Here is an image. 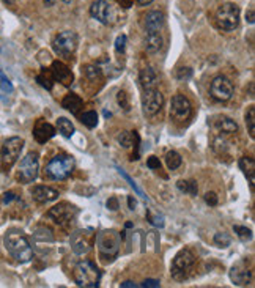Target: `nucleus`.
Segmentation results:
<instances>
[{
    "label": "nucleus",
    "instance_id": "nucleus-12",
    "mask_svg": "<svg viewBox=\"0 0 255 288\" xmlns=\"http://www.w3.org/2000/svg\"><path fill=\"white\" fill-rule=\"evenodd\" d=\"M170 115L175 121L184 123L191 118L192 115V105L191 101L187 100L184 95H175L172 98V107H170Z\"/></svg>",
    "mask_w": 255,
    "mask_h": 288
},
{
    "label": "nucleus",
    "instance_id": "nucleus-39",
    "mask_svg": "<svg viewBox=\"0 0 255 288\" xmlns=\"http://www.w3.org/2000/svg\"><path fill=\"white\" fill-rule=\"evenodd\" d=\"M147 219H148V222L157 227V229H162L164 227V217L162 216H157V214H153L152 211H147Z\"/></svg>",
    "mask_w": 255,
    "mask_h": 288
},
{
    "label": "nucleus",
    "instance_id": "nucleus-4",
    "mask_svg": "<svg viewBox=\"0 0 255 288\" xmlns=\"http://www.w3.org/2000/svg\"><path fill=\"white\" fill-rule=\"evenodd\" d=\"M74 170V159L70 155H57L46 165V177L54 181L66 180Z\"/></svg>",
    "mask_w": 255,
    "mask_h": 288
},
{
    "label": "nucleus",
    "instance_id": "nucleus-25",
    "mask_svg": "<svg viewBox=\"0 0 255 288\" xmlns=\"http://www.w3.org/2000/svg\"><path fill=\"white\" fill-rule=\"evenodd\" d=\"M164 40L159 33H147L145 38V51L148 54H157L162 49Z\"/></svg>",
    "mask_w": 255,
    "mask_h": 288
},
{
    "label": "nucleus",
    "instance_id": "nucleus-15",
    "mask_svg": "<svg viewBox=\"0 0 255 288\" xmlns=\"http://www.w3.org/2000/svg\"><path fill=\"white\" fill-rule=\"evenodd\" d=\"M51 73H52V78H54L55 80H58V82H62L63 85L68 87V85L73 84L74 76H73L71 70H70V68L66 66L65 63L58 62V60H55V62L52 63V70H51Z\"/></svg>",
    "mask_w": 255,
    "mask_h": 288
},
{
    "label": "nucleus",
    "instance_id": "nucleus-24",
    "mask_svg": "<svg viewBox=\"0 0 255 288\" xmlns=\"http://www.w3.org/2000/svg\"><path fill=\"white\" fill-rule=\"evenodd\" d=\"M239 167L244 172L246 178L249 180V184H251V189L254 191V184H255V162L254 159L249 157V156H243L239 159Z\"/></svg>",
    "mask_w": 255,
    "mask_h": 288
},
{
    "label": "nucleus",
    "instance_id": "nucleus-20",
    "mask_svg": "<svg viewBox=\"0 0 255 288\" xmlns=\"http://www.w3.org/2000/svg\"><path fill=\"white\" fill-rule=\"evenodd\" d=\"M55 135V128L52 126L48 121H38L33 130V137L36 142L40 143H46Z\"/></svg>",
    "mask_w": 255,
    "mask_h": 288
},
{
    "label": "nucleus",
    "instance_id": "nucleus-45",
    "mask_svg": "<svg viewBox=\"0 0 255 288\" xmlns=\"http://www.w3.org/2000/svg\"><path fill=\"white\" fill-rule=\"evenodd\" d=\"M140 287H145V288H157L161 287V282L156 279H145L144 282L140 284Z\"/></svg>",
    "mask_w": 255,
    "mask_h": 288
},
{
    "label": "nucleus",
    "instance_id": "nucleus-18",
    "mask_svg": "<svg viewBox=\"0 0 255 288\" xmlns=\"http://www.w3.org/2000/svg\"><path fill=\"white\" fill-rule=\"evenodd\" d=\"M145 30L147 33H159L164 27V14L162 11H150L145 16Z\"/></svg>",
    "mask_w": 255,
    "mask_h": 288
},
{
    "label": "nucleus",
    "instance_id": "nucleus-31",
    "mask_svg": "<svg viewBox=\"0 0 255 288\" xmlns=\"http://www.w3.org/2000/svg\"><path fill=\"white\" fill-rule=\"evenodd\" d=\"M33 238L36 241H41V242H52L54 241V236H52V232L46 227H41V229H36V232L33 233Z\"/></svg>",
    "mask_w": 255,
    "mask_h": 288
},
{
    "label": "nucleus",
    "instance_id": "nucleus-19",
    "mask_svg": "<svg viewBox=\"0 0 255 288\" xmlns=\"http://www.w3.org/2000/svg\"><path fill=\"white\" fill-rule=\"evenodd\" d=\"M32 197L38 203H49L58 199V191L49 186H35L32 189Z\"/></svg>",
    "mask_w": 255,
    "mask_h": 288
},
{
    "label": "nucleus",
    "instance_id": "nucleus-22",
    "mask_svg": "<svg viewBox=\"0 0 255 288\" xmlns=\"http://www.w3.org/2000/svg\"><path fill=\"white\" fill-rule=\"evenodd\" d=\"M71 247H73L74 254H77V255H84V254H87V252L90 251V249H92V246H90L88 239L85 238L84 232H76V233L73 235Z\"/></svg>",
    "mask_w": 255,
    "mask_h": 288
},
{
    "label": "nucleus",
    "instance_id": "nucleus-51",
    "mask_svg": "<svg viewBox=\"0 0 255 288\" xmlns=\"http://www.w3.org/2000/svg\"><path fill=\"white\" fill-rule=\"evenodd\" d=\"M140 285H137L136 282H132V280H126V282L122 284V288H137Z\"/></svg>",
    "mask_w": 255,
    "mask_h": 288
},
{
    "label": "nucleus",
    "instance_id": "nucleus-6",
    "mask_svg": "<svg viewBox=\"0 0 255 288\" xmlns=\"http://www.w3.org/2000/svg\"><path fill=\"white\" fill-rule=\"evenodd\" d=\"M216 24L219 28L231 32L239 24V6L235 3H224L216 11Z\"/></svg>",
    "mask_w": 255,
    "mask_h": 288
},
{
    "label": "nucleus",
    "instance_id": "nucleus-11",
    "mask_svg": "<svg viewBox=\"0 0 255 288\" xmlns=\"http://www.w3.org/2000/svg\"><path fill=\"white\" fill-rule=\"evenodd\" d=\"M52 222L57 224V225H68L74 217L77 216V208L74 207V205H70V203H58L55 207H52L48 214H46Z\"/></svg>",
    "mask_w": 255,
    "mask_h": 288
},
{
    "label": "nucleus",
    "instance_id": "nucleus-52",
    "mask_svg": "<svg viewBox=\"0 0 255 288\" xmlns=\"http://www.w3.org/2000/svg\"><path fill=\"white\" fill-rule=\"evenodd\" d=\"M118 2H120V5H122V6H125V8H129L131 3H132V0H118Z\"/></svg>",
    "mask_w": 255,
    "mask_h": 288
},
{
    "label": "nucleus",
    "instance_id": "nucleus-38",
    "mask_svg": "<svg viewBox=\"0 0 255 288\" xmlns=\"http://www.w3.org/2000/svg\"><path fill=\"white\" fill-rule=\"evenodd\" d=\"M131 135H132V143H134V153H132L131 161H137L139 156H140V137H139V134L136 131H132Z\"/></svg>",
    "mask_w": 255,
    "mask_h": 288
},
{
    "label": "nucleus",
    "instance_id": "nucleus-5",
    "mask_svg": "<svg viewBox=\"0 0 255 288\" xmlns=\"http://www.w3.org/2000/svg\"><path fill=\"white\" fill-rule=\"evenodd\" d=\"M194 266H196V255L189 249H183V251H179L175 255L174 262H172V266H170L172 277L178 280V282L186 280L192 272Z\"/></svg>",
    "mask_w": 255,
    "mask_h": 288
},
{
    "label": "nucleus",
    "instance_id": "nucleus-1",
    "mask_svg": "<svg viewBox=\"0 0 255 288\" xmlns=\"http://www.w3.org/2000/svg\"><path fill=\"white\" fill-rule=\"evenodd\" d=\"M5 247L8 254L16 262L27 263L32 260L33 257V247L30 244L28 238L21 230H8L5 233Z\"/></svg>",
    "mask_w": 255,
    "mask_h": 288
},
{
    "label": "nucleus",
    "instance_id": "nucleus-46",
    "mask_svg": "<svg viewBox=\"0 0 255 288\" xmlns=\"http://www.w3.org/2000/svg\"><path fill=\"white\" fill-rule=\"evenodd\" d=\"M205 202L209 205V207H216L219 200H217V195L214 192H206L205 194Z\"/></svg>",
    "mask_w": 255,
    "mask_h": 288
},
{
    "label": "nucleus",
    "instance_id": "nucleus-21",
    "mask_svg": "<svg viewBox=\"0 0 255 288\" xmlns=\"http://www.w3.org/2000/svg\"><path fill=\"white\" fill-rule=\"evenodd\" d=\"M139 80H140L142 88H144V92L145 90H154L157 85V74L152 66H147L140 71Z\"/></svg>",
    "mask_w": 255,
    "mask_h": 288
},
{
    "label": "nucleus",
    "instance_id": "nucleus-50",
    "mask_svg": "<svg viewBox=\"0 0 255 288\" xmlns=\"http://www.w3.org/2000/svg\"><path fill=\"white\" fill-rule=\"evenodd\" d=\"M128 207H129L131 211H134V209H136V207H137V202H136V199H134L132 195L128 197Z\"/></svg>",
    "mask_w": 255,
    "mask_h": 288
},
{
    "label": "nucleus",
    "instance_id": "nucleus-55",
    "mask_svg": "<svg viewBox=\"0 0 255 288\" xmlns=\"http://www.w3.org/2000/svg\"><path fill=\"white\" fill-rule=\"evenodd\" d=\"M2 2H5V3H8V5H11V3H14V0H2Z\"/></svg>",
    "mask_w": 255,
    "mask_h": 288
},
{
    "label": "nucleus",
    "instance_id": "nucleus-37",
    "mask_svg": "<svg viewBox=\"0 0 255 288\" xmlns=\"http://www.w3.org/2000/svg\"><path fill=\"white\" fill-rule=\"evenodd\" d=\"M117 140H118V143L123 148H129L132 145V135H131V132H128V131H122V132H120Z\"/></svg>",
    "mask_w": 255,
    "mask_h": 288
},
{
    "label": "nucleus",
    "instance_id": "nucleus-41",
    "mask_svg": "<svg viewBox=\"0 0 255 288\" xmlns=\"http://www.w3.org/2000/svg\"><path fill=\"white\" fill-rule=\"evenodd\" d=\"M191 78H192L191 68H179V70H177V79L178 80H189Z\"/></svg>",
    "mask_w": 255,
    "mask_h": 288
},
{
    "label": "nucleus",
    "instance_id": "nucleus-8",
    "mask_svg": "<svg viewBox=\"0 0 255 288\" xmlns=\"http://www.w3.org/2000/svg\"><path fill=\"white\" fill-rule=\"evenodd\" d=\"M77 49V35L71 32V30H65V32L58 33L54 40V51L60 57L71 58L74 51Z\"/></svg>",
    "mask_w": 255,
    "mask_h": 288
},
{
    "label": "nucleus",
    "instance_id": "nucleus-34",
    "mask_svg": "<svg viewBox=\"0 0 255 288\" xmlns=\"http://www.w3.org/2000/svg\"><path fill=\"white\" fill-rule=\"evenodd\" d=\"M36 82L46 90H52V87H54V78L52 76H48V74H38L36 76Z\"/></svg>",
    "mask_w": 255,
    "mask_h": 288
},
{
    "label": "nucleus",
    "instance_id": "nucleus-28",
    "mask_svg": "<svg viewBox=\"0 0 255 288\" xmlns=\"http://www.w3.org/2000/svg\"><path fill=\"white\" fill-rule=\"evenodd\" d=\"M117 170H118V173H120V175H122V177H123V178L128 181V184H129V186L134 189V192H136L137 195H140V197H142V199H144V200H147V202H148V195H147L144 191H142V189H140L139 186H137V183H136V181H134V180H132L129 175H128V173H126V172H125L122 167H117Z\"/></svg>",
    "mask_w": 255,
    "mask_h": 288
},
{
    "label": "nucleus",
    "instance_id": "nucleus-33",
    "mask_svg": "<svg viewBox=\"0 0 255 288\" xmlns=\"http://www.w3.org/2000/svg\"><path fill=\"white\" fill-rule=\"evenodd\" d=\"M213 241H214V244H216L217 247H229V246H230V242H231V238H230V235L221 232V233H216V235H214Z\"/></svg>",
    "mask_w": 255,
    "mask_h": 288
},
{
    "label": "nucleus",
    "instance_id": "nucleus-26",
    "mask_svg": "<svg viewBox=\"0 0 255 288\" xmlns=\"http://www.w3.org/2000/svg\"><path fill=\"white\" fill-rule=\"evenodd\" d=\"M57 128H58V132L62 134L63 137H66V139L73 137V134H74V125L71 123L68 118L60 117L57 120Z\"/></svg>",
    "mask_w": 255,
    "mask_h": 288
},
{
    "label": "nucleus",
    "instance_id": "nucleus-17",
    "mask_svg": "<svg viewBox=\"0 0 255 288\" xmlns=\"http://www.w3.org/2000/svg\"><path fill=\"white\" fill-rule=\"evenodd\" d=\"M230 279H231V282L238 287L247 285L252 280V271L247 269L243 263H238V264H235V266H231Z\"/></svg>",
    "mask_w": 255,
    "mask_h": 288
},
{
    "label": "nucleus",
    "instance_id": "nucleus-13",
    "mask_svg": "<svg viewBox=\"0 0 255 288\" xmlns=\"http://www.w3.org/2000/svg\"><path fill=\"white\" fill-rule=\"evenodd\" d=\"M90 14L104 26L112 24L115 19V11L107 0H96V2H93L92 6H90Z\"/></svg>",
    "mask_w": 255,
    "mask_h": 288
},
{
    "label": "nucleus",
    "instance_id": "nucleus-54",
    "mask_svg": "<svg viewBox=\"0 0 255 288\" xmlns=\"http://www.w3.org/2000/svg\"><path fill=\"white\" fill-rule=\"evenodd\" d=\"M57 2V0H44V3H46V5H54Z\"/></svg>",
    "mask_w": 255,
    "mask_h": 288
},
{
    "label": "nucleus",
    "instance_id": "nucleus-43",
    "mask_svg": "<svg viewBox=\"0 0 255 288\" xmlns=\"http://www.w3.org/2000/svg\"><path fill=\"white\" fill-rule=\"evenodd\" d=\"M147 167H148V169H152V170H159V169H161V161H159V157L150 156V157H148V161H147Z\"/></svg>",
    "mask_w": 255,
    "mask_h": 288
},
{
    "label": "nucleus",
    "instance_id": "nucleus-30",
    "mask_svg": "<svg viewBox=\"0 0 255 288\" xmlns=\"http://www.w3.org/2000/svg\"><path fill=\"white\" fill-rule=\"evenodd\" d=\"M181 162H183V159L177 151H169L166 155V164H167L169 170H177L179 165H181Z\"/></svg>",
    "mask_w": 255,
    "mask_h": 288
},
{
    "label": "nucleus",
    "instance_id": "nucleus-44",
    "mask_svg": "<svg viewBox=\"0 0 255 288\" xmlns=\"http://www.w3.org/2000/svg\"><path fill=\"white\" fill-rule=\"evenodd\" d=\"M117 101H118V104L122 105V107H123L125 110L129 109V103H128V95H126L125 92H118V95H117Z\"/></svg>",
    "mask_w": 255,
    "mask_h": 288
},
{
    "label": "nucleus",
    "instance_id": "nucleus-56",
    "mask_svg": "<svg viewBox=\"0 0 255 288\" xmlns=\"http://www.w3.org/2000/svg\"><path fill=\"white\" fill-rule=\"evenodd\" d=\"M132 227V222H126V229H131Z\"/></svg>",
    "mask_w": 255,
    "mask_h": 288
},
{
    "label": "nucleus",
    "instance_id": "nucleus-32",
    "mask_svg": "<svg viewBox=\"0 0 255 288\" xmlns=\"http://www.w3.org/2000/svg\"><path fill=\"white\" fill-rule=\"evenodd\" d=\"M246 125H247V130H249L251 137L254 139L255 137V107L254 105H251L249 110L246 113Z\"/></svg>",
    "mask_w": 255,
    "mask_h": 288
},
{
    "label": "nucleus",
    "instance_id": "nucleus-49",
    "mask_svg": "<svg viewBox=\"0 0 255 288\" xmlns=\"http://www.w3.org/2000/svg\"><path fill=\"white\" fill-rule=\"evenodd\" d=\"M246 21L249 22V24H254V22H255V13H254V8H251L249 11L246 13Z\"/></svg>",
    "mask_w": 255,
    "mask_h": 288
},
{
    "label": "nucleus",
    "instance_id": "nucleus-42",
    "mask_svg": "<svg viewBox=\"0 0 255 288\" xmlns=\"http://www.w3.org/2000/svg\"><path fill=\"white\" fill-rule=\"evenodd\" d=\"M126 41H128L126 35H120L117 40H115V51L118 52V54H123V52H125V49H126Z\"/></svg>",
    "mask_w": 255,
    "mask_h": 288
},
{
    "label": "nucleus",
    "instance_id": "nucleus-35",
    "mask_svg": "<svg viewBox=\"0 0 255 288\" xmlns=\"http://www.w3.org/2000/svg\"><path fill=\"white\" fill-rule=\"evenodd\" d=\"M233 230H235V233L238 235V238H239V239H243V241H251V239H252V230H251V229H247V227L235 225V227H233Z\"/></svg>",
    "mask_w": 255,
    "mask_h": 288
},
{
    "label": "nucleus",
    "instance_id": "nucleus-40",
    "mask_svg": "<svg viewBox=\"0 0 255 288\" xmlns=\"http://www.w3.org/2000/svg\"><path fill=\"white\" fill-rule=\"evenodd\" d=\"M0 88H2L3 92H6V93L13 92V84L8 80V78H6L3 73H0Z\"/></svg>",
    "mask_w": 255,
    "mask_h": 288
},
{
    "label": "nucleus",
    "instance_id": "nucleus-16",
    "mask_svg": "<svg viewBox=\"0 0 255 288\" xmlns=\"http://www.w3.org/2000/svg\"><path fill=\"white\" fill-rule=\"evenodd\" d=\"M211 126L217 132H224V134H233L238 131V125L235 120H231L230 117L226 115H216L211 118Z\"/></svg>",
    "mask_w": 255,
    "mask_h": 288
},
{
    "label": "nucleus",
    "instance_id": "nucleus-29",
    "mask_svg": "<svg viewBox=\"0 0 255 288\" xmlns=\"http://www.w3.org/2000/svg\"><path fill=\"white\" fill-rule=\"evenodd\" d=\"M80 121L84 123L87 128H90V130H93V128H96V125H98V113H96L95 110H88V112H84L80 115Z\"/></svg>",
    "mask_w": 255,
    "mask_h": 288
},
{
    "label": "nucleus",
    "instance_id": "nucleus-57",
    "mask_svg": "<svg viewBox=\"0 0 255 288\" xmlns=\"http://www.w3.org/2000/svg\"><path fill=\"white\" fill-rule=\"evenodd\" d=\"M63 2H65V3H71V2H73V0H63Z\"/></svg>",
    "mask_w": 255,
    "mask_h": 288
},
{
    "label": "nucleus",
    "instance_id": "nucleus-9",
    "mask_svg": "<svg viewBox=\"0 0 255 288\" xmlns=\"http://www.w3.org/2000/svg\"><path fill=\"white\" fill-rule=\"evenodd\" d=\"M40 161L36 153H28L26 157H22L18 170V178L21 183H32L38 177Z\"/></svg>",
    "mask_w": 255,
    "mask_h": 288
},
{
    "label": "nucleus",
    "instance_id": "nucleus-47",
    "mask_svg": "<svg viewBox=\"0 0 255 288\" xmlns=\"http://www.w3.org/2000/svg\"><path fill=\"white\" fill-rule=\"evenodd\" d=\"M106 207L110 211H117L120 208V202H118V199H115V197H110V199L107 200V203H106Z\"/></svg>",
    "mask_w": 255,
    "mask_h": 288
},
{
    "label": "nucleus",
    "instance_id": "nucleus-2",
    "mask_svg": "<svg viewBox=\"0 0 255 288\" xmlns=\"http://www.w3.org/2000/svg\"><path fill=\"white\" fill-rule=\"evenodd\" d=\"M122 238L115 230H104L96 235V247L102 260H114L118 255Z\"/></svg>",
    "mask_w": 255,
    "mask_h": 288
},
{
    "label": "nucleus",
    "instance_id": "nucleus-53",
    "mask_svg": "<svg viewBox=\"0 0 255 288\" xmlns=\"http://www.w3.org/2000/svg\"><path fill=\"white\" fill-rule=\"evenodd\" d=\"M153 2V0H137V3L139 5H142V6H145V5H150V3H152Z\"/></svg>",
    "mask_w": 255,
    "mask_h": 288
},
{
    "label": "nucleus",
    "instance_id": "nucleus-36",
    "mask_svg": "<svg viewBox=\"0 0 255 288\" xmlns=\"http://www.w3.org/2000/svg\"><path fill=\"white\" fill-rule=\"evenodd\" d=\"M82 70H84L85 76H87L90 80H95V79L101 78V70H100L98 66H95V65H87V66L82 68Z\"/></svg>",
    "mask_w": 255,
    "mask_h": 288
},
{
    "label": "nucleus",
    "instance_id": "nucleus-48",
    "mask_svg": "<svg viewBox=\"0 0 255 288\" xmlns=\"http://www.w3.org/2000/svg\"><path fill=\"white\" fill-rule=\"evenodd\" d=\"M13 200H18V195L14 194V192H6L5 195H3V203L6 205V203H11Z\"/></svg>",
    "mask_w": 255,
    "mask_h": 288
},
{
    "label": "nucleus",
    "instance_id": "nucleus-27",
    "mask_svg": "<svg viewBox=\"0 0 255 288\" xmlns=\"http://www.w3.org/2000/svg\"><path fill=\"white\" fill-rule=\"evenodd\" d=\"M177 187H178L181 192L189 194V195H197V191H199V186H197V183H196L194 180H189V181L179 180L178 183H177Z\"/></svg>",
    "mask_w": 255,
    "mask_h": 288
},
{
    "label": "nucleus",
    "instance_id": "nucleus-7",
    "mask_svg": "<svg viewBox=\"0 0 255 288\" xmlns=\"http://www.w3.org/2000/svg\"><path fill=\"white\" fill-rule=\"evenodd\" d=\"M24 148V140L21 137H10L3 142L0 150V159H2V169H11L21 156V151Z\"/></svg>",
    "mask_w": 255,
    "mask_h": 288
},
{
    "label": "nucleus",
    "instance_id": "nucleus-10",
    "mask_svg": "<svg viewBox=\"0 0 255 288\" xmlns=\"http://www.w3.org/2000/svg\"><path fill=\"white\" fill-rule=\"evenodd\" d=\"M233 92H235V88H233V84H231V80L222 74L216 76L211 80V85H209V93H211V96L216 101H221V103L231 100Z\"/></svg>",
    "mask_w": 255,
    "mask_h": 288
},
{
    "label": "nucleus",
    "instance_id": "nucleus-23",
    "mask_svg": "<svg viewBox=\"0 0 255 288\" xmlns=\"http://www.w3.org/2000/svg\"><path fill=\"white\" fill-rule=\"evenodd\" d=\"M82 105H84V101H82V98L74 95V93H68L62 101V107H65L68 112H71L73 115H77L80 112Z\"/></svg>",
    "mask_w": 255,
    "mask_h": 288
},
{
    "label": "nucleus",
    "instance_id": "nucleus-3",
    "mask_svg": "<svg viewBox=\"0 0 255 288\" xmlns=\"http://www.w3.org/2000/svg\"><path fill=\"white\" fill-rule=\"evenodd\" d=\"M101 272L96 268V264L90 260L79 262L74 268V282L84 288H96L100 287Z\"/></svg>",
    "mask_w": 255,
    "mask_h": 288
},
{
    "label": "nucleus",
    "instance_id": "nucleus-14",
    "mask_svg": "<svg viewBox=\"0 0 255 288\" xmlns=\"http://www.w3.org/2000/svg\"><path fill=\"white\" fill-rule=\"evenodd\" d=\"M142 105H144V112L147 115H156L157 112L162 109L164 105V95L157 90H145L144 98H142Z\"/></svg>",
    "mask_w": 255,
    "mask_h": 288
}]
</instances>
